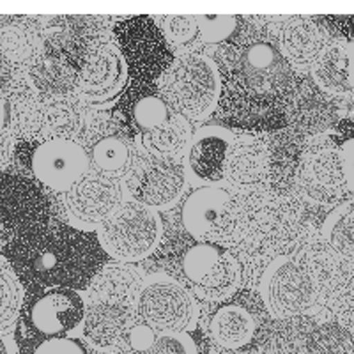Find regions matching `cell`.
Here are the masks:
<instances>
[{"label": "cell", "instance_id": "cell-1", "mask_svg": "<svg viewBox=\"0 0 354 354\" xmlns=\"http://www.w3.org/2000/svg\"><path fill=\"white\" fill-rule=\"evenodd\" d=\"M216 68L221 84L218 105L230 122L245 129L283 124L294 77L273 37L254 30L225 44Z\"/></svg>", "mask_w": 354, "mask_h": 354}, {"label": "cell", "instance_id": "cell-2", "mask_svg": "<svg viewBox=\"0 0 354 354\" xmlns=\"http://www.w3.org/2000/svg\"><path fill=\"white\" fill-rule=\"evenodd\" d=\"M303 205L290 195L252 188L229 198L214 238L250 257L282 254L301 232Z\"/></svg>", "mask_w": 354, "mask_h": 354}, {"label": "cell", "instance_id": "cell-3", "mask_svg": "<svg viewBox=\"0 0 354 354\" xmlns=\"http://www.w3.org/2000/svg\"><path fill=\"white\" fill-rule=\"evenodd\" d=\"M6 254L20 282L46 290L88 286L101 266L100 246L68 227H46L6 246Z\"/></svg>", "mask_w": 354, "mask_h": 354}, {"label": "cell", "instance_id": "cell-4", "mask_svg": "<svg viewBox=\"0 0 354 354\" xmlns=\"http://www.w3.org/2000/svg\"><path fill=\"white\" fill-rule=\"evenodd\" d=\"M220 73L216 62L201 53L174 57L161 73L158 93L174 113L188 121H201L214 112L220 100Z\"/></svg>", "mask_w": 354, "mask_h": 354}, {"label": "cell", "instance_id": "cell-5", "mask_svg": "<svg viewBox=\"0 0 354 354\" xmlns=\"http://www.w3.org/2000/svg\"><path fill=\"white\" fill-rule=\"evenodd\" d=\"M161 220L137 202H122L100 227L101 250L117 262H137L154 252L161 239Z\"/></svg>", "mask_w": 354, "mask_h": 354}, {"label": "cell", "instance_id": "cell-6", "mask_svg": "<svg viewBox=\"0 0 354 354\" xmlns=\"http://www.w3.org/2000/svg\"><path fill=\"white\" fill-rule=\"evenodd\" d=\"M319 283L305 261L292 255H278L266 268L261 294L274 317H292L314 308L319 298Z\"/></svg>", "mask_w": 354, "mask_h": 354}, {"label": "cell", "instance_id": "cell-7", "mask_svg": "<svg viewBox=\"0 0 354 354\" xmlns=\"http://www.w3.org/2000/svg\"><path fill=\"white\" fill-rule=\"evenodd\" d=\"M137 315L156 333H186L197 322V303L183 283L158 273L144 280Z\"/></svg>", "mask_w": 354, "mask_h": 354}, {"label": "cell", "instance_id": "cell-8", "mask_svg": "<svg viewBox=\"0 0 354 354\" xmlns=\"http://www.w3.org/2000/svg\"><path fill=\"white\" fill-rule=\"evenodd\" d=\"M50 205L32 181L0 177V245L9 246L48 227Z\"/></svg>", "mask_w": 354, "mask_h": 354}, {"label": "cell", "instance_id": "cell-9", "mask_svg": "<svg viewBox=\"0 0 354 354\" xmlns=\"http://www.w3.org/2000/svg\"><path fill=\"white\" fill-rule=\"evenodd\" d=\"M181 270L194 294L209 301L230 298L241 282V270L232 252L216 243L189 246L183 255Z\"/></svg>", "mask_w": 354, "mask_h": 354}, {"label": "cell", "instance_id": "cell-10", "mask_svg": "<svg viewBox=\"0 0 354 354\" xmlns=\"http://www.w3.org/2000/svg\"><path fill=\"white\" fill-rule=\"evenodd\" d=\"M303 197L317 204H335L346 194L342 156L333 138L312 137L299 154L296 181Z\"/></svg>", "mask_w": 354, "mask_h": 354}, {"label": "cell", "instance_id": "cell-11", "mask_svg": "<svg viewBox=\"0 0 354 354\" xmlns=\"http://www.w3.org/2000/svg\"><path fill=\"white\" fill-rule=\"evenodd\" d=\"M135 202L149 209H167L186 188V169L177 158L147 156L137 160L124 179Z\"/></svg>", "mask_w": 354, "mask_h": 354}, {"label": "cell", "instance_id": "cell-12", "mask_svg": "<svg viewBox=\"0 0 354 354\" xmlns=\"http://www.w3.org/2000/svg\"><path fill=\"white\" fill-rule=\"evenodd\" d=\"M115 37L129 73H137L142 80L161 77L172 62L169 44L153 18H128L115 27Z\"/></svg>", "mask_w": 354, "mask_h": 354}, {"label": "cell", "instance_id": "cell-13", "mask_svg": "<svg viewBox=\"0 0 354 354\" xmlns=\"http://www.w3.org/2000/svg\"><path fill=\"white\" fill-rule=\"evenodd\" d=\"M128 84V64L121 50L113 43L97 44L88 53L77 82L82 96L94 105H106L122 96Z\"/></svg>", "mask_w": 354, "mask_h": 354}, {"label": "cell", "instance_id": "cell-14", "mask_svg": "<svg viewBox=\"0 0 354 354\" xmlns=\"http://www.w3.org/2000/svg\"><path fill=\"white\" fill-rule=\"evenodd\" d=\"M85 301L77 290L48 289L37 294L25 308V322L46 338L68 337L82 326Z\"/></svg>", "mask_w": 354, "mask_h": 354}, {"label": "cell", "instance_id": "cell-15", "mask_svg": "<svg viewBox=\"0 0 354 354\" xmlns=\"http://www.w3.org/2000/svg\"><path fill=\"white\" fill-rule=\"evenodd\" d=\"M30 169L41 185L62 192L88 169V154L77 140H44L30 156Z\"/></svg>", "mask_w": 354, "mask_h": 354}, {"label": "cell", "instance_id": "cell-16", "mask_svg": "<svg viewBox=\"0 0 354 354\" xmlns=\"http://www.w3.org/2000/svg\"><path fill=\"white\" fill-rule=\"evenodd\" d=\"M122 204V183L100 172H87L66 189V207L80 223L101 225Z\"/></svg>", "mask_w": 354, "mask_h": 354}, {"label": "cell", "instance_id": "cell-17", "mask_svg": "<svg viewBox=\"0 0 354 354\" xmlns=\"http://www.w3.org/2000/svg\"><path fill=\"white\" fill-rule=\"evenodd\" d=\"M337 103L331 94L308 80L294 85L292 94L286 106V119L299 135L319 137L337 124Z\"/></svg>", "mask_w": 354, "mask_h": 354}, {"label": "cell", "instance_id": "cell-18", "mask_svg": "<svg viewBox=\"0 0 354 354\" xmlns=\"http://www.w3.org/2000/svg\"><path fill=\"white\" fill-rule=\"evenodd\" d=\"M232 133L221 126H202L195 131L186 149L185 169L202 183L225 179V158Z\"/></svg>", "mask_w": 354, "mask_h": 354}, {"label": "cell", "instance_id": "cell-19", "mask_svg": "<svg viewBox=\"0 0 354 354\" xmlns=\"http://www.w3.org/2000/svg\"><path fill=\"white\" fill-rule=\"evenodd\" d=\"M138 322L137 308L110 301H85L82 333L97 349H115Z\"/></svg>", "mask_w": 354, "mask_h": 354}, {"label": "cell", "instance_id": "cell-20", "mask_svg": "<svg viewBox=\"0 0 354 354\" xmlns=\"http://www.w3.org/2000/svg\"><path fill=\"white\" fill-rule=\"evenodd\" d=\"M270 177V145L255 137L234 138L225 158V179L238 188H259Z\"/></svg>", "mask_w": 354, "mask_h": 354}, {"label": "cell", "instance_id": "cell-21", "mask_svg": "<svg viewBox=\"0 0 354 354\" xmlns=\"http://www.w3.org/2000/svg\"><path fill=\"white\" fill-rule=\"evenodd\" d=\"M326 46L328 37L324 28L312 18H289L280 30L278 48L290 68H312Z\"/></svg>", "mask_w": 354, "mask_h": 354}, {"label": "cell", "instance_id": "cell-22", "mask_svg": "<svg viewBox=\"0 0 354 354\" xmlns=\"http://www.w3.org/2000/svg\"><path fill=\"white\" fill-rule=\"evenodd\" d=\"M144 278L133 266L112 262L97 270L87 287V301H110L137 308Z\"/></svg>", "mask_w": 354, "mask_h": 354}, {"label": "cell", "instance_id": "cell-23", "mask_svg": "<svg viewBox=\"0 0 354 354\" xmlns=\"http://www.w3.org/2000/svg\"><path fill=\"white\" fill-rule=\"evenodd\" d=\"M230 195L218 186H201L188 195L183 204L181 220L194 238L205 239L216 232L220 214Z\"/></svg>", "mask_w": 354, "mask_h": 354}, {"label": "cell", "instance_id": "cell-24", "mask_svg": "<svg viewBox=\"0 0 354 354\" xmlns=\"http://www.w3.org/2000/svg\"><path fill=\"white\" fill-rule=\"evenodd\" d=\"M88 160L93 163L94 172H100L112 179H126L137 163V151L133 149L126 138L119 135H103L91 144Z\"/></svg>", "mask_w": 354, "mask_h": 354}, {"label": "cell", "instance_id": "cell-25", "mask_svg": "<svg viewBox=\"0 0 354 354\" xmlns=\"http://www.w3.org/2000/svg\"><path fill=\"white\" fill-rule=\"evenodd\" d=\"M209 333L218 346L236 351L254 340L255 319L239 305H225L216 310L209 321Z\"/></svg>", "mask_w": 354, "mask_h": 354}, {"label": "cell", "instance_id": "cell-26", "mask_svg": "<svg viewBox=\"0 0 354 354\" xmlns=\"http://www.w3.org/2000/svg\"><path fill=\"white\" fill-rule=\"evenodd\" d=\"M44 103L46 101L30 84H21L12 91L9 124L15 137L30 140L43 131Z\"/></svg>", "mask_w": 354, "mask_h": 354}, {"label": "cell", "instance_id": "cell-27", "mask_svg": "<svg viewBox=\"0 0 354 354\" xmlns=\"http://www.w3.org/2000/svg\"><path fill=\"white\" fill-rule=\"evenodd\" d=\"M124 115L129 126L144 135L165 124L174 112L160 93L147 87H138L126 97Z\"/></svg>", "mask_w": 354, "mask_h": 354}, {"label": "cell", "instance_id": "cell-28", "mask_svg": "<svg viewBox=\"0 0 354 354\" xmlns=\"http://www.w3.org/2000/svg\"><path fill=\"white\" fill-rule=\"evenodd\" d=\"M328 248L354 271V198L338 204L322 223Z\"/></svg>", "mask_w": 354, "mask_h": 354}, {"label": "cell", "instance_id": "cell-29", "mask_svg": "<svg viewBox=\"0 0 354 354\" xmlns=\"http://www.w3.org/2000/svg\"><path fill=\"white\" fill-rule=\"evenodd\" d=\"M84 128V112L71 97H50L44 103L43 133L46 140H75Z\"/></svg>", "mask_w": 354, "mask_h": 354}, {"label": "cell", "instance_id": "cell-30", "mask_svg": "<svg viewBox=\"0 0 354 354\" xmlns=\"http://www.w3.org/2000/svg\"><path fill=\"white\" fill-rule=\"evenodd\" d=\"M312 82L324 93L347 94V55L346 43H331L312 66Z\"/></svg>", "mask_w": 354, "mask_h": 354}, {"label": "cell", "instance_id": "cell-31", "mask_svg": "<svg viewBox=\"0 0 354 354\" xmlns=\"http://www.w3.org/2000/svg\"><path fill=\"white\" fill-rule=\"evenodd\" d=\"M192 140L189 126L186 119L174 113L165 124L142 135V144L151 153V156L158 158H177L188 149Z\"/></svg>", "mask_w": 354, "mask_h": 354}, {"label": "cell", "instance_id": "cell-32", "mask_svg": "<svg viewBox=\"0 0 354 354\" xmlns=\"http://www.w3.org/2000/svg\"><path fill=\"white\" fill-rule=\"evenodd\" d=\"M41 46L39 32L30 25H11L0 32V53L12 62L34 61Z\"/></svg>", "mask_w": 354, "mask_h": 354}, {"label": "cell", "instance_id": "cell-33", "mask_svg": "<svg viewBox=\"0 0 354 354\" xmlns=\"http://www.w3.org/2000/svg\"><path fill=\"white\" fill-rule=\"evenodd\" d=\"M24 303L20 278L8 261L0 259V331L9 330L17 321Z\"/></svg>", "mask_w": 354, "mask_h": 354}, {"label": "cell", "instance_id": "cell-34", "mask_svg": "<svg viewBox=\"0 0 354 354\" xmlns=\"http://www.w3.org/2000/svg\"><path fill=\"white\" fill-rule=\"evenodd\" d=\"M243 354H306V347L301 338L286 331H268L250 342Z\"/></svg>", "mask_w": 354, "mask_h": 354}, {"label": "cell", "instance_id": "cell-35", "mask_svg": "<svg viewBox=\"0 0 354 354\" xmlns=\"http://www.w3.org/2000/svg\"><path fill=\"white\" fill-rule=\"evenodd\" d=\"M198 41L204 44H223L238 30V18L230 15H195Z\"/></svg>", "mask_w": 354, "mask_h": 354}, {"label": "cell", "instance_id": "cell-36", "mask_svg": "<svg viewBox=\"0 0 354 354\" xmlns=\"http://www.w3.org/2000/svg\"><path fill=\"white\" fill-rule=\"evenodd\" d=\"M160 32L174 46H188L198 41V25L194 15H167L160 18Z\"/></svg>", "mask_w": 354, "mask_h": 354}, {"label": "cell", "instance_id": "cell-37", "mask_svg": "<svg viewBox=\"0 0 354 354\" xmlns=\"http://www.w3.org/2000/svg\"><path fill=\"white\" fill-rule=\"evenodd\" d=\"M156 337L158 333L153 328H149L147 324L138 321L137 324H133L129 328L128 333L122 337V340L119 342V346L115 349L121 354H145V351L154 344Z\"/></svg>", "mask_w": 354, "mask_h": 354}, {"label": "cell", "instance_id": "cell-38", "mask_svg": "<svg viewBox=\"0 0 354 354\" xmlns=\"http://www.w3.org/2000/svg\"><path fill=\"white\" fill-rule=\"evenodd\" d=\"M145 354H198L194 338L188 333H158Z\"/></svg>", "mask_w": 354, "mask_h": 354}, {"label": "cell", "instance_id": "cell-39", "mask_svg": "<svg viewBox=\"0 0 354 354\" xmlns=\"http://www.w3.org/2000/svg\"><path fill=\"white\" fill-rule=\"evenodd\" d=\"M340 156H342L344 181H346V194L354 197V129L342 133L337 142Z\"/></svg>", "mask_w": 354, "mask_h": 354}, {"label": "cell", "instance_id": "cell-40", "mask_svg": "<svg viewBox=\"0 0 354 354\" xmlns=\"http://www.w3.org/2000/svg\"><path fill=\"white\" fill-rule=\"evenodd\" d=\"M32 354H85V349L71 337L44 338L34 347Z\"/></svg>", "mask_w": 354, "mask_h": 354}, {"label": "cell", "instance_id": "cell-41", "mask_svg": "<svg viewBox=\"0 0 354 354\" xmlns=\"http://www.w3.org/2000/svg\"><path fill=\"white\" fill-rule=\"evenodd\" d=\"M11 151H12V142L11 137H9V133H6L4 129H0V170L4 169L6 163L11 158Z\"/></svg>", "mask_w": 354, "mask_h": 354}, {"label": "cell", "instance_id": "cell-42", "mask_svg": "<svg viewBox=\"0 0 354 354\" xmlns=\"http://www.w3.org/2000/svg\"><path fill=\"white\" fill-rule=\"evenodd\" d=\"M346 55H347V85L349 91H354V39L346 43Z\"/></svg>", "mask_w": 354, "mask_h": 354}, {"label": "cell", "instance_id": "cell-43", "mask_svg": "<svg viewBox=\"0 0 354 354\" xmlns=\"http://www.w3.org/2000/svg\"><path fill=\"white\" fill-rule=\"evenodd\" d=\"M0 354H6V347L2 342H0Z\"/></svg>", "mask_w": 354, "mask_h": 354}]
</instances>
